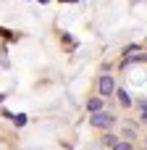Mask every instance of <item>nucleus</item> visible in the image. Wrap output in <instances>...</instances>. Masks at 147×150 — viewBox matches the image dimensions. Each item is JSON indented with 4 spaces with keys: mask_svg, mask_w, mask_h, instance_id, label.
Returning <instances> with one entry per match:
<instances>
[{
    "mask_svg": "<svg viewBox=\"0 0 147 150\" xmlns=\"http://www.w3.org/2000/svg\"><path fill=\"white\" fill-rule=\"evenodd\" d=\"M89 121H92V127H97V129H110V127L116 124V116H113V113L100 111V113H92V116H89Z\"/></svg>",
    "mask_w": 147,
    "mask_h": 150,
    "instance_id": "nucleus-1",
    "label": "nucleus"
},
{
    "mask_svg": "<svg viewBox=\"0 0 147 150\" xmlns=\"http://www.w3.org/2000/svg\"><path fill=\"white\" fill-rule=\"evenodd\" d=\"M113 92H116V82H113V76L103 74V76L97 79V95H100V98H108V95H113Z\"/></svg>",
    "mask_w": 147,
    "mask_h": 150,
    "instance_id": "nucleus-2",
    "label": "nucleus"
},
{
    "mask_svg": "<svg viewBox=\"0 0 147 150\" xmlns=\"http://www.w3.org/2000/svg\"><path fill=\"white\" fill-rule=\"evenodd\" d=\"M103 103H105V100H103L100 95H95V98L87 100V111H89V113H100V111H103Z\"/></svg>",
    "mask_w": 147,
    "mask_h": 150,
    "instance_id": "nucleus-3",
    "label": "nucleus"
},
{
    "mask_svg": "<svg viewBox=\"0 0 147 150\" xmlns=\"http://www.w3.org/2000/svg\"><path fill=\"white\" fill-rule=\"evenodd\" d=\"M116 95H118L121 105H132V98H129V92H126V90H116Z\"/></svg>",
    "mask_w": 147,
    "mask_h": 150,
    "instance_id": "nucleus-4",
    "label": "nucleus"
},
{
    "mask_svg": "<svg viewBox=\"0 0 147 150\" xmlns=\"http://www.w3.org/2000/svg\"><path fill=\"white\" fill-rule=\"evenodd\" d=\"M103 140H105V145H110V148H116V142H118V134H105Z\"/></svg>",
    "mask_w": 147,
    "mask_h": 150,
    "instance_id": "nucleus-5",
    "label": "nucleus"
},
{
    "mask_svg": "<svg viewBox=\"0 0 147 150\" xmlns=\"http://www.w3.org/2000/svg\"><path fill=\"white\" fill-rule=\"evenodd\" d=\"M113 150H134V148H132V142H126V140L121 142V140H118V142H116V148H113Z\"/></svg>",
    "mask_w": 147,
    "mask_h": 150,
    "instance_id": "nucleus-6",
    "label": "nucleus"
},
{
    "mask_svg": "<svg viewBox=\"0 0 147 150\" xmlns=\"http://www.w3.org/2000/svg\"><path fill=\"white\" fill-rule=\"evenodd\" d=\"M13 119H16V127H24V124H26V116H24V113H21V116H13Z\"/></svg>",
    "mask_w": 147,
    "mask_h": 150,
    "instance_id": "nucleus-7",
    "label": "nucleus"
},
{
    "mask_svg": "<svg viewBox=\"0 0 147 150\" xmlns=\"http://www.w3.org/2000/svg\"><path fill=\"white\" fill-rule=\"evenodd\" d=\"M63 3H76V0H63Z\"/></svg>",
    "mask_w": 147,
    "mask_h": 150,
    "instance_id": "nucleus-8",
    "label": "nucleus"
},
{
    "mask_svg": "<svg viewBox=\"0 0 147 150\" xmlns=\"http://www.w3.org/2000/svg\"><path fill=\"white\" fill-rule=\"evenodd\" d=\"M3 98H5V95H0V103H3Z\"/></svg>",
    "mask_w": 147,
    "mask_h": 150,
    "instance_id": "nucleus-9",
    "label": "nucleus"
},
{
    "mask_svg": "<svg viewBox=\"0 0 147 150\" xmlns=\"http://www.w3.org/2000/svg\"><path fill=\"white\" fill-rule=\"evenodd\" d=\"M39 3H47V0H39Z\"/></svg>",
    "mask_w": 147,
    "mask_h": 150,
    "instance_id": "nucleus-10",
    "label": "nucleus"
}]
</instances>
